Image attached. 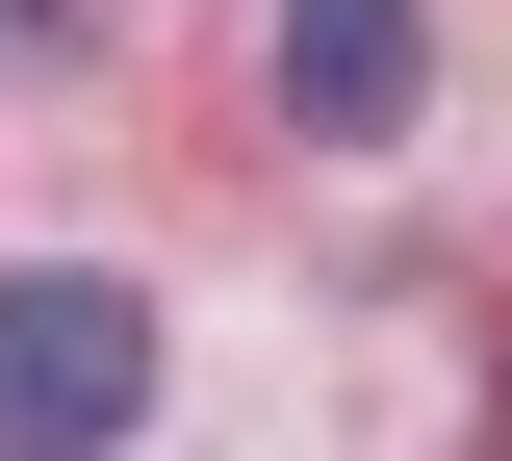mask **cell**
<instances>
[{
	"label": "cell",
	"mask_w": 512,
	"mask_h": 461,
	"mask_svg": "<svg viewBox=\"0 0 512 461\" xmlns=\"http://www.w3.org/2000/svg\"><path fill=\"white\" fill-rule=\"evenodd\" d=\"M128 410H154V308L103 257H26L0 282V461H103Z\"/></svg>",
	"instance_id": "cell-1"
},
{
	"label": "cell",
	"mask_w": 512,
	"mask_h": 461,
	"mask_svg": "<svg viewBox=\"0 0 512 461\" xmlns=\"http://www.w3.org/2000/svg\"><path fill=\"white\" fill-rule=\"evenodd\" d=\"M282 129H333V154L410 129V0H282Z\"/></svg>",
	"instance_id": "cell-2"
},
{
	"label": "cell",
	"mask_w": 512,
	"mask_h": 461,
	"mask_svg": "<svg viewBox=\"0 0 512 461\" xmlns=\"http://www.w3.org/2000/svg\"><path fill=\"white\" fill-rule=\"evenodd\" d=\"M26 26H103V0H26Z\"/></svg>",
	"instance_id": "cell-3"
}]
</instances>
